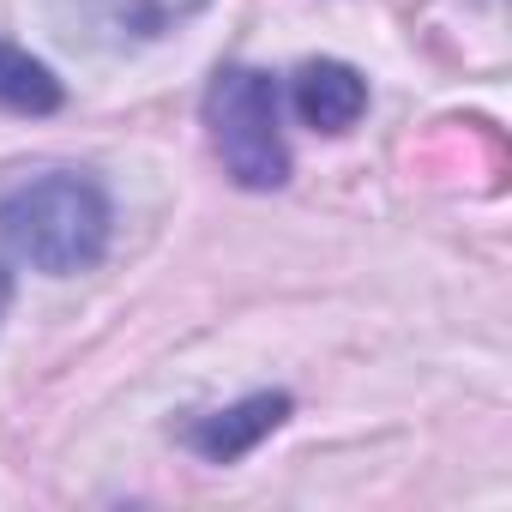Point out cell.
Instances as JSON below:
<instances>
[{
  "label": "cell",
  "mask_w": 512,
  "mask_h": 512,
  "mask_svg": "<svg viewBox=\"0 0 512 512\" xmlns=\"http://www.w3.org/2000/svg\"><path fill=\"white\" fill-rule=\"evenodd\" d=\"M7 302H13V284H7V272H0V314H7Z\"/></svg>",
  "instance_id": "52a82bcc"
},
{
  "label": "cell",
  "mask_w": 512,
  "mask_h": 512,
  "mask_svg": "<svg viewBox=\"0 0 512 512\" xmlns=\"http://www.w3.org/2000/svg\"><path fill=\"white\" fill-rule=\"evenodd\" d=\"M199 0H121V13L139 25V31H157V25H169V19H181V13H193Z\"/></svg>",
  "instance_id": "8992f818"
},
{
  "label": "cell",
  "mask_w": 512,
  "mask_h": 512,
  "mask_svg": "<svg viewBox=\"0 0 512 512\" xmlns=\"http://www.w3.org/2000/svg\"><path fill=\"white\" fill-rule=\"evenodd\" d=\"M284 410H290V398L260 392V398H247V404H235V410H223V416L193 422V428H187V446H193L199 458H211V464H229V458H241V452L260 446V440L284 422Z\"/></svg>",
  "instance_id": "277c9868"
},
{
  "label": "cell",
  "mask_w": 512,
  "mask_h": 512,
  "mask_svg": "<svg viewBox=\"0 0 512 512\" xmlns=\"http://www.w3.org/2000/svg\"><path fill=\"white\" fill-rule=\"evenodd\" d=\"M205 127L223 157V169L241 187H278L290 175V145L278 127V85L272 73L223 67L205 91Z\"/></svg>",
  "instance_id": "7a4b0ae2"
},
{
  "label": "cell",
  "mask_w": 512,
  "mask_h": 512,
  "mask_svg": "<svg viewBox=\"0 0 512 512\" xmlns=\"http://www.w3.org/2000/svg\"><path fill=\"white\" fill-rule=\"evenodd\" d=\"M0 109H13V115H49V109H61V79L43 61H31L25 49L0 43Z\"/></svg>",
  "instance_id": "5b68a950"
},
{
  "label": "cell",
  "mask_w": 512,
  "mask_h": 512,
  "mask_svg": "<svg viewBox=\"0 0 512 512\" xmlns=\"http://www.w3.org/2000/svg\"><path fill=\"white\" fill-rule=\"evenodd\" d=\"M0 241L49 278L85 272L109 247V199L79 169L37 175L0 199Z\"/></svg>",
  "instance_id": "6da1fadb"
},
{
  "label": "cell",
  "mask_w": 512,
  "mask_h": 512,
  "mask_svg": "<svg viewBox=\"0 0 512 512\" xmlns=\"http://www.w3.org/2000/svg\"><path fill=\"white\" fill-rule=\"evenodd\" d=\"M290 97H296V115L314 133H344L368 109V79L356 67H344V61H308L296 73V91Z\"/></svg>",
  "instance_id": "3957f363"
}]
</instances>
